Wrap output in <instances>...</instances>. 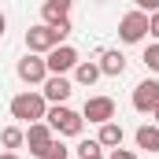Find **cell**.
Instances as JSON below:
<instances>
[{"instance_id": "6da1fadb", "label": "cell", "mask_w": 159, "mask_h": 159, "mask_svg": "<svg viewBox=\"0 0 159 159\" xmlns=\"http://www.w3.org/2000/svg\"><path fill=\"white\" fill-rule=\"evenodd\" d=\"M44 122H48L52 133H59V137H81V129H85L81 111L67 107V104H52V107L44 111Z\"/></svg>"}, {"instance_id": "7a4b0ae2", "label": "cell", "mask_w": 159, "mask_h": 159, "mask_svg": "<svg viewBox=\"0 0 159 159\" xmlns=\"http://www.w3.org/2000/svg\"><path fill=\"white\" fill-rule=\"evenodd\" d=\"M44 111H48V100L41 96V93H19V96H11V119H19V122H41L44 119Z\"/></svg>"}, {"instance_id": "3957f363", "label": "cell", "mask_w": 159, "mask_h": 159, "mask_svg": "<svg viewBox=\"0 0 159 159\" xmlns=\"http://www.w3.org/2000/svg\"><path fill=\"white\" fill-rule=\"evenodd\" d=\"M148 37V15L144 11H126L119 19V41L122 44H141V41Z\"/></svg>"}, {"instance_id": "277c9868", "label": "cell", "mask_w": 159, "mask_h": 159, "mask_svg": "<svg viewBox=\"0 0 159 159\" xmlns=\"http://www.w3.org/2000/svg\"><path fill=\"white\" fill-rule=\"evenodd\" d=\"M15 74H19V81H26V85H41V81L48 78V63H44V56H37V52H26L15 63Z\"/></svg>"}, {"instance_id": "5b68a950", "label": "cell", "mask_w": 159, "mask_h": 159, "mask_svg": "<svg viewBox=\"0 0 159 159\" xmlns=\"http://www.w3.org/2000/svg\"><path fill=\"white\" fill-rule=\"evenodd\" d=\"M129 100H133V111H141V115H152V111L159 107V81H156V78L137 81Z\"/></svg>"}, {"instance_id": "8992f818", "label": "cell", "mask_w": 159, "mask_h": 159, "mask_svg": "<svg viewBox=\"0 0 159 159\" xmlns=\"http://www.w3.org/2000/svg\"><path fill=\"white\" fill-rule=\"evenodd\" d=\"M56 44H63V41L56 37V30L48 26V22H41V26H30L26 30V52H37V56H48Z\"/></svg>"}, {"instance_id": "52a82bcc", "label": "cell", "mask_w": 159, "mask_h": 159, "mask_svg": "<svg viewBox=\"0 0 159 159\" xmlns=\"http://www.w3.org/2000/svg\"><path fill=\"white\" fill-rule=\"evenodd\" d=\"M44 63H48V74H70V70L78 67V48H70V44L63 41V44H56V48L44 56Z\"/></svg>"}, {"instance_id": "ba28073f", "label": "cell", "mask_w": 159, "mask_h": 159, "mask_svg": "<svg viewBox=\"0 0 159 159\" xmlns=\"http://www.w3.org/2000/svg\"><path fill=\"white\" fill-rule=\"evenodd\" d=\"M70 93H74V81L67 78V74H48V78L41 81V96L48 104H67Z\"/></svg>"}, {"instance_id": "9c48e42d", "label": "cell", "mask_w": 159, "mask_h": 159, "mask_svg": "<svg viewBox=\"0 0 159 159\" xmlns=\"http://www.w3.org/2000/svg\"><path fill=\"white\" fill-rule=\"evenodd\" d=\"M52 141H56V133H52V126H48L44 119L26 126V144H30V156L41 159L44 152H48V144H52Z\"/></svg>"}, {"instance_id": "30bf717a", "label": "cell", "mask_w": 159, "mask_h": 159, "mask_svg": "<svg viewBox=\"0 0 159 159\" xmlns=\"http://www.w3.org/2000/svg\"><path fill=\"white\" fill-rule=\"evenodd\" d=\"M81 119H89V122H111L115 119V100L111 96H89L85 100V107H81Z\"/></svg>"}, {"instance_id": "8fae6325", "label": "cell", "mask_w": 159, "mask_h": 159, "mask_svg": "<svg viewBox=\"0 0 159 159\" xmlns=\"http://www.w3.org/2000/svg\"><path fill=\"white\" fill-rule=\"evenodd\" d=\"M100 74H104V78H122V74H126V56H122L119 48H107V52L100 56Z\"/></svg>"}, {"instance_id": "7c38bea8", "label": "cell", "mask_w": 159, "mask_h": 159, "mask_svg": "<svg viewBox=\"0 0 159 159\" xmlns=\"http://www.w3.org/2000/svg\"><path fill=\"white\" fill-rule=\"evenodd\" d=\"M70 7H74V0H44V4H41V19L52 26V22H59V19H70Z\"/></svg>"}, {"instance_id": "4fadbf2b", "label": "cell", "mask_w": 159, "mask_h": 159, "mask_svg": "<svg viewBox=\"0 0 159 159\" xmlns=\"http://www.w3.org/2000/svg\"><path fill=\"white\" fill-rule=\"evenodd\" d=\"M70 74H74V85H96V81L104 78L100 74V63H93V59H78V67Z\"/></svg>"}, {"instance_id": "5bb4252c", "label": "cell", "mask_w": 159, "mask_h": 159, "mask_svg": "<svg viewBox=\"0 0 159 159\" xmlns=\"http://www.w3.org/2000/svg\"><path fill=\"white\" fill-rule=\"evenodd\" d=\"M133 141H137V148H144V152H152V156H156V152H159V126H156V122H152V126H148V122H144V126H137Z\"/></svg>"}, {"instance_id": "9a60e30c", "label": "cell", "mask_w": 159, "mask_h": 159, "mask_svg": "<svg viewBox=\"0 0 159 159\" xmlns=\"http://www.w3.org/2000/svg\"><path fill=\"white\" fill-rule=\"evenodd\" d=\"M122 137H126V133H122V126H119L115 119H111V122H100V133H96V141H100L104 148H119V144H122Z\"/></svg>"}, {"instance_id": "2e32d148", "label": "cell", "mask_w": 159, "mask_h": 159, "mask_svg": "<svg viewBox=\"0 0 159 159\" xmlns=\"http://www.w3.org/2000/svg\"><path fill=\"white\" fill-rule=\"evenodd\" d=\"M0 144H4L7 152L22 148V144H26V129H22V126H4V129H0Z\"/></svg>"}, {"instance_id": "e0dca14e", "label": "cell", "mask_w": 159, "mask_h": 159, "mask_svg": "<svg viewBox=\"0 0 159 159\" xmlns=\"http://www.w3.org/2000/svg\"><path fill=\"white\" fill-rule=\"evenodd\" d=\"M78 159H107V156H104V144L100 141H81L78 144Z\"/></svg>"}, {"instance_id": "ac0fdd59", "label": "cell", "mask_w": 159, "mask_h": 159, "mask_svg": "<svg viewBox=\"0 0 159 159\" xmlns=\"http://www.w3.org/2000/svg\"><path fill=\"white\" fill-rule=\"evenodd\" d=\"M41 159H70V148H67L63 141H52V144H48V152H44Z\"/></svg>"}, {"instance_id": "d6986e66", "label": "cell", "mask_w": 159, "mask_h": 159, "mask_svg": "<svg viewBox=\"0 0 159 159\" xmlns=\"http://www.w3.org/2000/svg\"><path fill=\"white\" fill-rule=\"evenodd\" d=\"M144 67H148L152 74H159V41H156V44H148V48H144Z\"/></svg>"}, {"instance_id": "ffe728a7", "label": "cell", "mask_w": 159, "mask_h": 159, "mask_svg": "<svg viewBox=\"0 0 159 159\" xmlns=\"http://www.w3.org/2000/svg\"><path fill=\"white\" fill-rule=\"evenodd\" d=\"M52 30H56V37H59V41H67L74 26H70V19H59V22H52Z\"/></svg>"}, {"instance_id": "44dd1931", "label": "cell", "mask_w": 159, "mask_h": 159, "mask_svg": "<svg viewBox=\"0 0 159 159\" xmlns=\"http://www.w3.org/2000/svg\"><path fill=\"white\" fill-rule=\"evenodd\" d=\"M133 7L144 11V15H152V11H159V0H133Z\"/></svg>"}, {"instance_id": "7402d4cb", "label": "cell", "mask_w": 159, "mask_h": 159, "mask_svg": "<svg viewBox=\"0 0 159 159\" xmlns=\"http://www.w3.org/2000/svg\"><path fill=\"white\" fill-rule=\"evenodd\" d=\"M107 159H141V156H137V152H129V148H122V144H119V148H111V156H107Z\"/></svg>"}, {"instance_id": "603a6c76", "label": "cell", "mask_w": 159, "mask_h": 159, "mask_svg": "<svg viewBox=\"0 0 159 159\" xmlns=\"http://www.w3.org/2000/svg\"><path fill=\"white\" fill-rule=\"evenodd\" d=\"M148 34L159 41V11H152V15H148Z\"/></svg>"}, {"instance_id": "cb8c5ba5", "label": "cell", "mask_w": 159, "mask_h": 159, "mask_svg": "<svg viewBox=\"0 0 159 159\" xmlns=\"http://www.w3.org/2000/svg\"><path fill=\"white\" fill-rule=\"evenodd\" d=\"M4 30H7V15L0 11V37H4Z\"/></svg>"}, {"instance_id": "d4e9b609", "label": "cell", "mask_w": 159, "mask_h": 159, "mask_svg": "<svg viewBox=\"0 0 159 159\" xmlns=\"http://www.w3.org/2000/svg\"><path fill=\"white\" fill-rule=\"evenodd\" d=\"M0 159H22L19 152H0Z\"/></svg>"}, {"instance_id": "484cf974", "label": "cell", "mask_w": 159, "mask_h": 159, "mask_svg": "<svg viewBox=\"0 0 159 159\" xmlns=\"http://www.w3.org/2000/svg\"><path fill=\"white\" fill-rule=\"evenodd\" d=\"M152 119H156V126H159V107H156V111H152Z\"/></svg>"}, {"instance_id": "4316f807", "label": "cell", "mask_w": 159, "mask_h": 159, "mask_svg": "<svg viewBox=\"0 0 159 159\" xmlns=\"http://www.w3.org/2000/svg\"><path fill=\"white\" fill-rule=\"evenodd\" d=\"M93 4H107V0H93Z\"/></svg>"}]
</instances>
